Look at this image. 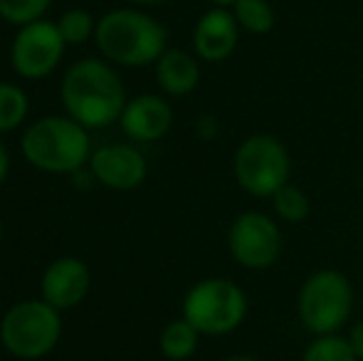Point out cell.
<instances>
[{
	"mask_svg": "<svg viewBox=\"0 0 363 361\" xmlns=\"http://www.w3.org/2000/svg\"><path fill=\"white\" fill-rule=\"evenodd\" d=\"M62 101L74 121L99 129L121 119L126 94L109 65L99 60H82L65 74Z\"/></svg>",
	"mask_w": 363,
	"mask_h": 361,
	"instance_id": "cell-1",
	"label": "cell"
},
{
	"mask_svg": "<svg viewBox=\"0 0 363 361\" xmlns=\"http://www.w3.org/2000/svg\"><path fill=\"white\" fill-rule=\"evenodd\" d=\"M96 45L111 62L146 67L166 52V30L141 10H111L96 23Z\"/></svg>",
	"mask_w": 363,
	"mask_h": 361,
	"instance_id": "cell-2",
	"label": "cell"
},
{
	"mask_svg": "<svg viewBox=\"0 0 363 361\" xmlns=\"http://www.w3.org/2000/svg\"><path fill=\"white\" fill-rule=\"evenodd\" d=\"M23 154L50 174H74L91 159L89 136L72 116H45L25 131Z\"/></svg>",
	"mask_w": 363,
	"mask_h": 361,
	"instance_id": "cell-3",
	"label": "cell"
},
{
	"mask_svg": "<svg viewBox=\"0 0 363 361\" xmlns=\"http://www.w3.org/2000/svg\"><path fill=\"white\" fill-rule=\"evenodd\" d=\"M296 312L314 337L339 334L354 312V284L339 270L311 272L299 289Z\"/></svg>",
	"mask_w": 363,
	"mask_h": 361,
	"instance_id": "cell-4",
	"label": "cell"
},
{
	"mask_svg": "<svg viewBox=\"0 0 363 361\" xmlns=\"http://www.w3.org/2000/svg\"><path fill=\"white\" fill-rule=\"evenodd\" d=\"M247 317V294L225 277L201 279L183 299V319L206 337L230 334Z\"/></svg>",
	"mask_w": 363,
	"mask_h": 361,
	"instance_id": "cell-5",
	"label": "cell"
},
{
	"mask_svg": "<svg viewBox=\"0 0 363 361\" xmlns=\"http://www.w3.org/2000/svg\"><path fill=\"white\" fill-rule=\"evenodd\" d=\"M233 174L242 191L255 198H272L289 183L291 159L277 136L252 134L238 146L233 159Z\"/></svg>",
	"mask_w": 363,
	"mask_h": 361,
	"instance_id": "cell-6",
	"label": "cell"
},
{
	"mask_svg": "<svg viewBox=\"0 0 363 361\" xmlns=\"http://www.w3.org/2000/svg\"><path fill=\"white\" fill-rule=\"evenodd\" d=\"M62 332L60 314L45 299H28L8 309L0 324L5 349L18 359H40L55 349Z\"/></svg>",
	"mask_w": 363,
	"mask_h": 361,
	"instance_id": "cell-7",
	"label": "cell"
},
{
	"mask_svg": "<svg viewBox=\"0 0 363 361\" xmlns=\"http://www.w3.org/2000/svg\"><path fill=\"white\" fill-rule=\"evenodd\" d=\"M230 255L247 270H267L282 255V231L277 221L259 211L240 213L228 231Z\"/></svg>",
	"mask_w": 363,
	"mask_h": 361,
	"instance_id": "cell-8",
	"label": "cell"
},
{
	"mask_svg": "<svg viewBox=\"0 0 363 361\" xmlns=\"http://www.w3.org/2000/svg\"><path fill=\"white\" fill-rule=\"evenodd\" d=\"M65 40L60 35L57 23L50 20H35L20 28L10 48V62L20 77L40 79L48 77L57 62L62 60Z\"/></svg>",
	"mask_w": 363,
	"mask_h": 361,
	"instance_id": "cell-9",
	"label": "cell"
},
{
	"mask_svg": "<svg viewBox=\"0 0 363 361\" xmlns=\"http://www.w3.org/2000/svg\"><path fill=\"white\" fill-rule=\"evenodd\" d=\"M94 179L114 191H131L146 181V159L139 149L126 144L101 146L89 159Z\"/></svg>",
	"mask_w": 363,
	"mask_h": 361,
	"instance_id": "cell-10",
	"label": "cell"
},
{
	"mask_svg": "<svg viewBox=\"0 0 363 361\" xmlns=\"http://www.w3.org/2000/svg\"><path fill=\"white\" fill-rule=\"evenodd\" d=\"M240 43V25L233 10L213 8L201 15L193 30V48L203 62H225Z\"/></svg>",
	"mask_w": 363,
	"mask_h": 361,
	"instance_id": "cell-11",
	"label": "cell"
},
{
	"mask_svg": "<svg viewBox=\"0 0 363 361\" xmlns=\"http://www.w3.org/2000/svg\"><path fill=\"white\" fill-rule=\"evenodd\" d=\"M89 284L91 277L84 262L77 257H60L43 277V299L55 309H69L86 297Z\"/></svg>",
	"mask_w": 363,
	"mask_h": 361,
	"instance_id": "cell-12",
	"label": "cell"
},
{
	"mask_svg": "<svg viewBox=\"0 0 363 361\" xmlns=\"http://www.w3.org/2000/svg\"><path fill=\"white\" fill-rule=\"evenodd\" d=\"M173 124V109L166 99L156 94H141L126 101L121 111V126L134 141H158L168 134Z\"/></svg>",
	"mask_w": 363,
	"mask_h": 361,
	"instance_id": "cell-13",
	"label": "cell"
},
{
	"mask_svg": "<svg viewBox=\"0 0 363 361\" xmlns=\"http://www.w3.org/2000/svg\"><path fill=\"white\" fill-rule=\"evenodd\" d=\"M156 79L168 94H191L201 82V65L193 55L183 50H166L156 62Z\"/></svg>",
	"mask_w": 363,
	"mask_h": 361,
	"instance_id": "cell-14",
	"label": "cell"
},
{
	"mask_svg": "<svg viewBox=\"0 0 363 361\" xmlns=\"http://www.w3.org/2000/svg\"><path fill=\"white\" fill-rule=\"evenodd\" d=\"M201 332L188 319H173L161 332V352L171 361H186L198 352Z\"/></svg>",
	"mask_w": 363,
	"mask_h": 361,
	"instance_id": "cell-15",
	"label": "cell"
},
{
	"mask_svg": "<svg viewBox=\"0 0 363 361\" xmlns=\"http://www.w3.org/2000/svg\"><path fill=\"white\" fill-rule=\"evenodd\" d=\"M233 15L240 30L250 35H267L277 23V15L269 0H238L233 5Z\"/></svg>",
	"mask_w": 363,
	"mask_h": 361,
	"instance_id": "cell-16",
	"label": "cell"
},
{
	"mask_svg": "<svg viewBox=\"0 0 363 361\" xmlns=\"http://www.w3.org/2000/svg\"><path fill=\"white\" fill-rule=\"evenodd\" d=\"M272 208H274V216L284 223H301L306 221L311 211V203H309V196H306L301 188L291 186H282L277 193L272 196Z\"/></svg>",
	"mask_w": 363,
	"mask_h": 361,
	"instance_id": "cell-17",
	"label": "cell"
},
{
	"mask_svg": "<svg viewBox=\"0 0 363 361\" xmlns=\"http://www.w3.org/2000/svg\"><path fill=\"white\" fill-rule=\"evenodd\" d=\"M301 361H359V357L354 354V349H351L346 337H341V334H326V337H316L306 347Z\"/></svg>",
	"mask_w": 363,
	"mask_h": 361,
	"instance_id": "cell-18",
	"label": "cell"
},
{
	"mask_svg": "<svg viewBox=\"0 0 363 361\" xmlns=\"http://www.w3.org/2000/svg\"><path fill=\"white\" fill-rule=\"evenodd\" d=\"M28 114V96L15 84L0 82V131H10Z\"/></svg>",
	"mask_w": 363,
	"mask_h": 361,
	"instance_id": "cell-19",
	"label": "cell"
},
{
	"mask_svg": "<svg viewBox=\"0 0 363 361\" xmlns=\"http://www.w3.org/2000/svg\"><path fill=\"white\" fill-rule=\"evenodd\" d=\"M57 28L67 45H82L91 38V33H96L94 20H91V15L86 10H67L57 20Z\"/></svg>",
	"mask_w": 363,
	"mask_h": 361,
	"instance_id": "cell-20",
	"label": "cell"
},
{
	"mask_svg": "<svg viewBox=\"0 0 363 361\" xmlns=\"http://www.w3.org/2000/svg\"><path fill=\"white\" fill-rule=\"evenodd\" d=\"M50 0H0V18L13 25H28L43 18Z\"/></svg>",
	"mask_w": 363,
	"mask_h": 361,
	"instance_id": "cell-21",
	"label": "cell"
},
{
	"mask_svg": "<svg viewBox=\"0 0 363 361\" xmlns=\"http://www.w3.org/2000/svg\"><path fill=\"white\" fill-rule=\"evenodd\" d=\"M346 339H349L351 349H354V354L359 357V361H363V319L359 324H354V329H351V334Z\"/></svg>",
	"mask_w": 363,
	"mask_h": 361,
	"instance_id": "cell-22",
	"label": "cell"
},
{
	"mask_svg": "<svg viewBox=\"0 0 363 361\" xmlns=\"http://www.w3.org/2000/svg\"><path fill=\"white\" fill-rule=\"evenodd\" d=\"M8 166H10L8 149H5V144L0 141V183H3V181H5V176H8Z\"/></svg>",
	"mask_w": 363,
	"mask_h": 361,
	"instance_id": "cell-23",
	"label": "cell"
},
{
	"mask_svg": "<svg viewBox=\"0 0 363 361\" xmlns=\"http://www.w3.org/2000/svg\"><path fill=\"white\" fill-rule=\"evenodd\" d=\"M225 361H262V359H257V357H228Z\"/></svg>",
	"mask_w": 363,
	"mask_h": 361,
	"instance_id": "cell-24",
	"label": "cell"
},
{
	"mask_svg": "<svg viewBox=\"0 0 363 361\" xmlns=\"http://www.w3.org/2000/svg\"><path fill=\"white\" fill-rule=\"evenodd\" d=\"M211 3H216L218 8H225V5H235L238 0H211Z\"/></svg>",
	"mask_w": 363,
	"mask_h": 361,
	"instance_id": "cell-25",
	"label": "cell"
},
{
	"mask_svg": "<svg viewBox=\"0 0 363 361\" xmlns=\"http://www.w3.org/2000/svg\"><path fill=\"white\" fill-rule=\"evenodd\" d=\"M131 3H141V5H158V3H166V0H131Z\"/></svg>",
	"mask_w": 363,
	"mask_h": 361,
	"instance_id": "cell-26",
	"label": "cell"
},
{
	"mask_svg": "<svg viewBox=\"0 0 363 361\" xmlns=\"http://www.w3.org/2000/svg\"><path fill=\"white\" fill-rule=\"evenodd\" d=\"M0 238H3V228H0Z\"/></svg>",
	"mask_w": 363,
	"mask_h": 361,
	"instance_id": "cell-27",
	"label": "cell"
}]
</instances>
